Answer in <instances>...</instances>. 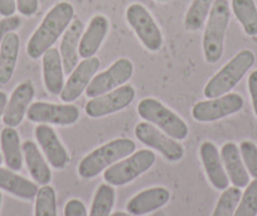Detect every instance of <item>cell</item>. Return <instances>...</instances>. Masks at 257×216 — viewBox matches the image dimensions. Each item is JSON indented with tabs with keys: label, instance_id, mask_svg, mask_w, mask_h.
I'll return each mask as SVG.
<instances>
[{
	"label": "cell",
	"instance_id": "6da1fadb",
	"mask_svg": "<svg viewBox=\"0 0 257 216\" xmlns=\"http://www.w3.org/2000/svg\"><path fill=\"white\" fill-rule=\"evenodd\" d=\"M75 18V8L68 2H59L44 16L27 44V53L32 59H38L53 47L61 36L70 27Z\"/></svg>",
	"mask_w": 257,
	"mask_h": 216
},
{
	"label": "cell",
	"instance_id": "7a4b0ae2",
	"mask_svg": "<svg viewBox=\"0 0 257 216\" xmlns=\"http://www.w3.org/2000/svg\"><path fill=\"white\" fill-rule=\"evenodd\" d=\"M137 144L127 138H117L86 156L78 165V175L85 180H91L100 175L102 171L113 163L128 157L135 152Z\"/></svg>",
	"mask_w": 257,
	"mask_h": 216
},
{
	"label": "cell",
	"instance_id": "3957f363",
	"mask_svg": "<svg viewBox=\"0 0 257 216\" xmlns=\"http://www.w3.org/2000/svg\"><path fill=\"white\" fill-rule=\"evenodd\" d=\"M229 18L231 12L228 0H214L203 33V53L208 63H217L223 56L224 37Z\"/></svg>",
	"mask_w": 257,
	"mask_h": 216
},
{
	"label": "cell",
	"instance_id": "277c9868",
	"mask_svg": "<svg viewBox=\"0 0 257 216\" xmlns=\"http://www.w3.org/2000/svg\"><path fill=\"white\" fill-rule=\"evenodd\" d=\"M254 59V53L249 49L239 51L213 78L209 79L207 85L204 86V96L207 99H214L228 94L253 66Z\"/></svg>",
	"mask_w": 257,
	"mask_h": 216
},
{
	"label": "cell",
	"instance_id": "5b68a950",
	"mask_svg": "<svg viewBox=\"0 0 257 216\" xmlns=\"http://www.w3.org/2000/svg\"><path fill=\"white\" fill-rule=\"evenodd\" d=\"M138 114L148 123H152L175 140H184L189 128L178 114L154 98H145L138 105Z\"/></svg>",
	"mask_w": 257,
	"mask_h": 216
},
{
	"label": "cell",
	"instance_id": "8992f818",
	"mask_svg": "<svg viewBox=\"0 0 257 216\" xmlns=\"http://www.w3.org/2000/svg\"><path fill=\"white\" fill-rule=\"evenodd\" d=\"M157 156L149 150H140L127 158L106 168L103 180L111 186H123L149 171L155 163Z\"/></svg>",
	"mask_w": 257,
	"mask_h": 216
},
{
	"label": "cell",
	"instance_id": "52a82bcc",
	"mask_svg": "<svg viewBox=\"0 0 257 216\" xmlns=\"http://www.w3.org/2000/svg\"><path fill=\"white\" fill-rule=\"evenodd\" d=\"M126 21L134 29L143 46L150 52H158L163 47V33L150 12L143 4L134 3L126 9Z\"/></svg>",
	"mask_w": 257,
	"mask_h": 216
},
{
	"label": "cell",
	"instance_id": "ba28073f",
	"mask_svg": "<svg viewBox=\"0 0 257 216\" xmlns=\"http://www.w3.org/2000/svg\"><path fill=\"white\" fill-rule=\"evenodd\" d=\"M134 74V64L128 58H118L98 75L93 76L86 89L87 98L93 99L107 94L127 83Z\"/></svg>",
	"mask_w": 257,
	"mask_h": 216
},
{
	"label": "cell",
	"instance_id": "9c48e42d",
	"mask_svg": "<svg viewBox=\"0 0 257 216\" xmlns=\"http://www.w3.org/2000/svg\"><path fill=\"white\" fill-rule=\"evenodd\" d=\"M243 104V98L239 94H226L197 103L192 108V116L201 123H212L238 113Z\"/></svg>",
	"mask_w": 257,
	"mask_h": 216
},
{
	"label": "cell",
	"instance_id": "30bf717a",
	"mask_svg": "<svg viewBox=\"0 0 257 216\" xmlns=\"http://www.w3.org/2000/svg\"><path fill=\"white\" fill-rule=\"evenodd\" d=\"M135 135L147 147L158 151L169 162H178L184 157V148L175 139L153 125L152 123L143 121L135 126Z\"/></svg>",
	"mask_w": 257,
	"mask_h": 216
},
{
	"label": "cell",
	"instance_id": "8fae6325",
	"mask_svg": "<svg viewBox=\"0 0 257 216\" xmlns=\"http://www.w3.org/2000/svg\"><path fill=\"white\" fill-rule=\"evenodd\" d=\"M27 116L33 123L72 125L80 119V109L72 104H54L37 101L29 105Z\"/></svg>",
	"mask_w": 257,
	"mask_h": 216
},
{
	"label": "cell",
	"instance_id": "7c38bea8",
	"mask_svg": "<svg viewBox=\"0 0 257 216\" xmlns=\"http://www.w3.org/2000/svg\"><path fill=\"white\" fill-rule=\"evenodd\" d=\"M135 99V89L132 85H122L107 94L93 98L86 104L85 111L90 118H103L127 108Z\"/></svg>",
	"mask_w": 257,
	"mask_h": 216
},
{
	"label": "cell",
	"instance_id": "4fadbf2b",
	"mask_svg": "<svg viewBox=\"0 0 257 216\" xmlns=\"http://www.w3.org/2000/svg\"><path fill=\"white\" fill-rule=\"evenodd\" d=\"M100 67V59L97 57L83 58L76 68L68 76L67 83H64L63 90L61 93V100L66 104L77 100L83 91H86L88 84L93 79Z\"/></svg>",
	"mask_w": 257,
	"mask_h": 216
},
{
	"label": "cell",
	"instance_id": "5bb4252c",
	"mask_svg": "<svg viewBox=\"0 0 257 216\" xmlns=\"http://www.w3.org/2000/svg\"><path fill=\"white\" fill-rule=\"evenodd\" d=\"M34 135L52 167L56 170H63L67 167L70 163V156L52 126L39 124L34 129Z\"/></svg>",
	"mask_w": 257,
	"mask_h": 216
},
{
	"label": "cell",
	"instance_id": "9a60e30c",
	"mask_svg": "<svg viewBox=\"0 0 257 216\" xmlns=\"http://www.w3.org/2000/svg\"><path fill=\"white\" fill-rule=\"evenodd\" d=\"M34 93L36 90L31 80L23 81L17 86L4 111L3 121L7 126L16 128L23 121L24 116L27 115V110L34 98Z\"/></svg>",
	"mask_w": 257,
	"mask_h": 216
},
{
	"label": "cell",
	"instance_id": "2e32d148",
	"mask_svg": "<svg viewBox=\"0 0 257 216\" xmlns=\"http://www.w3.org/2000/svg\"><path fill=\"white\" fill-rule=\"evenodd\" d=\"M199 156H201L204 171L212 186L216 190H226L228 187L229 178L223 167L221 155L217 150L216 144L208 140L203 141L199 148Z\"/></svg>",
	"mask_w": 257,
	"mask_h": 216
},
{
	"label": "cell",
	"instance_id": "e0dca14e",
	"mask_svg": "<svg viewBox=\"0 0 257 216\" xmlns=\"http://www.w3.org/2000/svg\"><path fill=\"white\" fill-rule=\"evenodd\" d=\"M169 200L170 192L168 188L162 187V186L152 187L135 195L127 202L126 210L134 216H143L162 208L169 202Z\"/></svg>",
	"mask_w": 257,
	"mask_h": 216
},
{
	"label": "cell",
	"instance_id": "ac0fdd59",
	"mask_svg": "<svg viewBox=\"0 0 257 216\" xmlns=\"http://www.w3.org/2000/svg\"><path fill=\"white\" fill-rule=\"evenodd\" d=\"M83 33V23L81 19L76 18L71 22L70 27L66 29L61 41L59 53H61L63 71L66 75H70L71 72L78 64V47H80L81 37Z\"/></svg>",
	"mask_w": 257,
	"mask_h": 216
},
{
	"label": "cell",
	"instance_id": "d6986e66",
	"mask_svg": "<svg viewBox=\"0 0 257 216\" xmlns=\"http://www.w3.org/2000/svg\"><path fill=\"white\" fill-rule=\"evenodd\" d=\"M108 19L102 14L92 17V19L88 23L87 29L85 33H82L78 47V54L82 58H90L93 57L100 49L103 39L108 32Z\"/></svg>",
	"mask_w": 257,
	"mask_h": 216
},
{
	"label": "cell",
	"instance_id": "ffe728a7",
	"mask_svg": "<svg viewBox=\"0 0 257 216\" xmlns=\"http://www.w3.org/2000/svg\"><path fill=\"white\" fill-rule=\"evenodd\" d=\"M221 160L229 181L236 187H246L249 182V175L246 170L238 147L233 141L223 144L221 150Z\"/></svg>",
	"mask_w": 257,
	"mask_h": 216
},
{
	"label": "cell",
	"instance_id": "44dd1931",
	"mask_svg": "<svg viewBox=\"0 0 257 216\" xmlns=\"http://www.w3.org/2000/svg\"><path fill=\"white\" fill-rule=\"evenodd\" d=\"M43 81L46 90L51 95H61L64 86V71L61 53L52 47L44 52L43 56Z\"/></svg>",
	"mask_w": 257,
	"mask_h": 216
},
{
	"label": "cell",
	"instance_id": "7402d4cb",
	"mask_svg": "<svg viewBox=\"0 0 257 216\" xmlns=\"http://www.w3.org/2000/svg\"><path fill=\"white\" fill-rule=\"evenodd\" d=\"M21 39L14 32L7 34L0 43V85H6L12 80L18 62Z\"/></svg>",
	"mask_w": 257,
	"mask_h": 216
},
{
	"label": "cell",
	"instance_id": "603a6c76",
	"mask_svg": "<svg viewBox=\"0 0 257 216\" xmlns=\"http://www.w3.org/2000/svg\"><path fill=\"white\" fill-rule=\"evenodd\" d=\"M22 151L32 178L38 185H49L52 180V172L42 153L39 152L37 144L32 140H26L22 144Z\"/></svg>",
	"mask_w": 257,
	"mask_h": 216
},
{
	"label": "cell",
	"instance_id": "cb8c5ba5",
	"mask_svg": "<svg viewBox=\"0 0 257 216\" xmlns=\"http://www.w3.org/2000/svg\"><path fill=\"white\" fill-rule=\"evenodd\" d=\"M0 188L22 200H33L38 193V186L32 181L14 173L12 170L0 168Z\"/></svg>",
	"mask_w": 257,
	"mask_h": 216
},
{
	"label": "cell",
	"instance_id": "d4e9b609",
	"mask_svg": "<svg viewBox=\"0 0 257 216\" xmlns=\"http://www.w3.org/2000/svg\"><path fill=\"white\" fill-rule=\"evenodd\" d=\"M0 146L9 170L21 171L23 168V151L18 131L12 126H6L0 134Z\"/></svg>",
	"mask_w": 257,
	"mask_h": 216
},
{
	"label": "cell",
	"instance_id": "484cf974",
	"mask_svg": "<svg viewBox=\"0 0 257 216\" xmlns=\"http://www.w3.org/2000/svg\"><path fill=\"white\" fill-rule=\"evenodd\" d=\"M234 17L249 37L257 36V8L254 0H232Z\"/></svg>",
	"mask_w": 257,
	"mask_h": 216
},
{
	"label": "cell",
	"instance_id": "4316f807",
	"mask_svg": "<svg viewBox=\"0 0 257 216\" xmlns=\"http://www.w3.org/2000/svg\"><path fill=\"white\" fill-rule=\"evenodd\" d=\"M214 0H193L184 18V27L187 31H199L207 22Z\"/></svg>",
	"mask_w": 257,
	"mask_h": 216
},
{
	"label": "cell",
	"instance_id": "83f0119b",
	"mask_svg": "<svg viewBox=\"0 0 257 216\" xmlns=\"http://www.w3.org/2000/svg\"><path fill=\"white\" fill-rule=\"evenodd\" d=\"M115 203V190L108 183L98 186L91 205L90 216H110Z\"/></svg>",
	"mask_w": 257,
	"mask_h": 216
},
{
	"label": "cell",
	"instance_id": "f1b7e54d",
	"mask_svg": "<svg viewBox=\"0 0 257 216\" xmlns=\"http://www.w3.org/2000/svg\"><path fill=\"white\" fill-rule=\"evenodd\" d=\"M34 216H58L56 191L52 186L44 185L38 190L34 205Z\"/></svg>",
	"mask_w": 257,
	"mask_h": 216
},
{
	"label": "cell",
	"instance_id": "f546056e",
	"mask_svg": "<svg viewBox=\"0 0 257 216\" xmlns=\"http://www.w3.org/2000/svg\"><path fill=\"white\" fill-rule=\"evenodd\" d=\"M242 192L238 187H227L223 190V193L217 202L216 208L212 216H233L239 200H241Z\"/></svg>",
	"mask_w": 257,
	"mask_h": 216
},
{
	"label": "cell",
	"instance_id": "4dcf8cb0",
	"mask_svg": "<svg viewBox=\"0 0 257 216\" xmlns=\"http://www.w3.org/2000/svg\"><path fill=\"white\" fill-rule=\"evenodd\" d=\"M257 215V178L246 186V191L241 196L238 206L233 216H256Z\"/></svg>",
	"mask_w": 257,
	"mask_h": 216
},
{
	"label": "cell",
	"instance_id": "1f68e13d",
	"mask_svg": "<svg viewBox=\"0 0 257 216\" xmlns=\"http://www.w3.org/2000/svg\"><path fill=\"white\" fill-rule=\"evenodd\" d=\"M239 153L249 176L257 178V146L251 140H243L239 144Z\"/></svg>",
	"mask_w": 257,
	"mask_h": 216
},
{
	"label": "cell",
	"instance_id": "d6a6232c",
	"mask_svg": "<svg viewBox=\"0 0 257 216\" xmlns=\"http://www.w3.org/2000/svg\"><path fill=\"white\" fill-rule=\"evenodd\" d=\"M21 26L22 19L21 17L18 16L6 17L4 19H2V21H0V43H2V41H3L4 37H6L7 34L17 31Z\"/></svg>",
	"mask_w": 257,
	"mask_h": 216
},
{
	"label": "cell",
	"instance_id": "836d02e7",
	"mask_svg": "<svg viewBox=\"0 0 257 216\" xmlns=\"http://www.w3.org/2000/svg\"><path fill=\"white\" fill-rule=\"evenodd\" d=\"M64 216H87L85 203L78 198H72L64 206Z\"/></svg>",
	"mask_w": 257,
	"mask_h": 216
},
{
	"label": "cell",
	"instance_id": "e575fe53",
	"mask_svg": "<svg viewBox=\"0 0 257 216\" xmlns=\"http://www.w3.org/2000/svg\"><path fill=\"white\" fill-rule=\"evenodd\" d=\"M38 8V0H17V9H18V12L22 16L28 17V18L36 16Z\"/></svg>",
	"mask_w": 257,
	"mask_h": 216
},
{
	"label": "cell",
	"instance_id": "d590c367",
	"mask_svg": "<svg viewBox=\"0 0 257 216\" xmlns=\"http://www.w3.org/2000/svg\"><path fill=\"white\" fill-rule=\"evenodd\" d=\"M248 91L251 95L252 106H253L254 114L257 116V69L253 71L248 78Z\"/></svg>",
	"mask_w": 257,
	"mask_h": 216
},
{
	"label": "cell",
	"instance_id": "8d00e7d4",
	"mask_svg": "<svg viewBox=\"0 0 257 216\" xmlns=\"http://www.w3.org/2000/svg\"><path fill=\"white\" fill-rule=\"evenodd\" d=\"M17 11V0H0V16H14Z\"/></svg>",
	"mask_w": 257,
	"mask_h": 216
},
{
	"label": "cell",
	"instance_id": "74e56055",
	"mask_svg": "<svg viewBox=\"0 0 257 216\" xmlns=\"http://www.w3.org/2000/svg\"><path fill=\"white\" fill-rule=\"evenodd\" d=\"M7 104H8V96L6 93L0 91V118L4 115V111H6Z\"/></svg>",
	"mask_w": 257,
	"mask_h": 216
},
{
	"label": "cell",
	"instance_id": "f35d334b",
	"mask_svg": "<svg viewBox=\"0 0 257 216\" xmlns=\"http://www.w3.org/2000/svg\"><path fill=\"white\" fill-rule=\"evenodd\" d=\"M110 216H134V215H132V213H127V212H122V211H117V212L111 213Z\"/></svg>",
	"mask_w": 257,
	"mask_h": 216
},
{
	"label": "cell",
	"instance_id": "ab89813d",
	"mask_svg": "<svg viewBox=\"0 0 257 216\" xmlns=\"http://www.w3.org/2000/svg\"><path fill=\"white\" fill-rule=\"evenodd\" d=\"M2 202H3V195L0 192V207H2Z\"/></svg>",
	"mask_w": 257,
	"mask_h": 216
},
{
	"label": "cell",
	"instance_id": "60d3db41",
	"mask_svg": "<svg viewBox=\"0 0 257 216\" xmlns=\"http://www.w3.org/2000/svg\"><path fill=\"white\" fill-rule=\"evenodd\" d=\"M157 2H160V3H165V2H169V0H157Z\"/></svg>",
	"mask_w": 257,
	"mask_h": 216
},
{
	"label": "cell",
	"instance_id": "b9f144b4",
	"mask_svg": "<svg viewBox=\"0 0 257 216\" xmlns=\"http://www.w3.org/2000/svg\"><path fill=\"white\" fill-rule=\"evenodd\" d=\"M2 162H3V157H2V155H0V165H2Z\"/></svg>",
	"mask_w": 257,
	"mask_h": 216
}]
</instances>
